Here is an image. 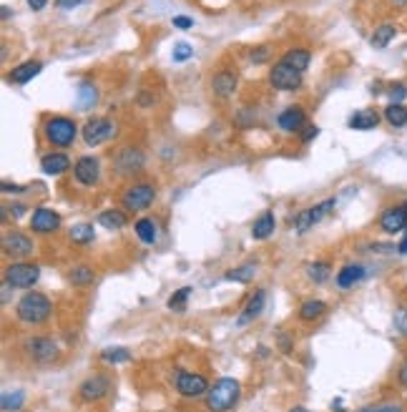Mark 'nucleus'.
<instances>
[{
	"label": "nucleus",
	"instance_id": "nucleus-1",
	"mask_svg": "<svg viewBox=\"0 0 407 412\" xmlns=\"http://www.w3.org/2000/svg\"><path fill=\"white\" fill-rule=\"evenodd\" d=\"M242 387L234 377H221L206 392V410L209 412H229L239 402Z\"/></svg>",
	"mask_w": 407,
	"mask_h": 412
},
{
	"label": "nucleus",
	"instance_id": "nucleus-2",
	"mask_svg": "<svg viewBox=\"0 0 407 412\" xmlns=\"http://www.w3.org/2000/svg\"><path fill=\"white\" fill-rule=\"evenodd\" d=\"M51 310H53V304L41 292H26L21 297V302H18V307H15L18 319L26 322V325H41V322H46L51 317Z\"/></svg>",
	"mask_w": 407,
	"mask_h": 412
},
{
	"label": "nucleus",
	"instance_id": "nucleus-3",
	"mask_svg": "<svg viewBox=\"0 0 407 412\" xmlns=\"http://www.w3.org/2000/svg\"><path fill=\"white\" fill-rule=\"evenodd\" d=\"M43 134H46V141L53 143V146H71L75 141V136H78V126L66 116H53V118L46 121Z\"/></svg>",
	"mask_w": 407,
	"mask_h": 412
},
{
	"label": "nucleus",
	"instance_id": "nucleus-4",
	"mask_svg": "<svg viewBox=\"0 0 407 412\" xmlns=\"http://www.w3.org/2000/svg\"><path fill=\"white\" fill-rule=\"evenodd\" d=\"M41 277V267L30 262H15L6 269V282L13 289H30Z\"/></svg>",
	"mask_w": 407,
	"mask_h": 412
},
{
	"label": "nucleus",
	"instance_id": "nucleus-5",
	"mask_svg": "<svg viewBox=\"0 0 407 412\" xmlns=\"http://www.w3.org/2000/svg\"><path fill=\"white\" fill-rule=\"evenodd\" d=\"M154 199H156V189L151 183L143 181V183H134V186H129V189L123 191L121 204L129 211H143L154 204Z\"/></svg>",
	"mask_w": 407,
	"mask_h": 412
},
{
	"label": "nucleus",
	"instance_id": "nucleus-6",
	"mask_svg": "<svg viewBox=\"0 0 407 412\" xmlns=\"http://www.w3.org/2000/svg\"><path fill=\"white\" fill-rule=\"evenodd\" d=\"M116 136V123L109 118H91L86 126H83V141L86 146H98V143L109 141Z\"/></svg>",
	"mask_w": 407,
	"mask_h": 412
},
{
	"label": "nucleus",
	"instance_id": "nucleus-7",
	"mask_svg": "<svg viewBox=\"0 0 407 412\" xmlns=\"http://www.w3.org/2000/svg\"><path fill=\"white\" fill-rule=\"evenodd\" d=\"M269 83L277 88V91H297V88L302 86V73L294 71V68H289L287 63L279 61L277 66H271Z\"/></svg>",
	"mask_w": 407,
	"mask_h": 412
},
{
	"label": "nucleus",
	"instance_id": "nucleus-8",
	"mask_svg": "<svg viewBox=\"0 0 407 412\" xmlns=\"http://www.w3.org/2000/svg\"><path fill=\"white\" fill-rule=\"evenodd\" d=\"M337 206V201L334 199H327V201H322V204H317L314 209H307V211H299L297 217H294V229L297 231H307V229H312L314 224L317 222H322V219L329 214V211Z\"/></svg>",
	"mask_w": 407,
	"mask_h": 412
},
{
	"label": "nucleus",
	"instance_id": "nucleus-9",
	"mask_svg": "<svg viewBox=\"0 0 407 412\" xmlns=\"http://www.w3.org/2000/svg\"><path fill=\"white\" fill-rule=\"evenodd\" d=\"M209 382L204 375H194V372H181L177 377V390L183 397H199V395H206L209 392Z\"/></svg>",
	"mask_w": 407,
	"mask_h": 412
},
{
	"label": "nucleus",
	"instance_id": "nucleus-10",
	"mask_svg": "<svg viewBox=\"0 0 407 412\" xmlns=\"http://www.w3.org/2000/svg\"><path fill=\"white\" fill-rule=\"evenodd\" d=\"M73 174L78 183L93 186V183L98 181V176H101V163H98V159H93V156H81L73 166Z\"/></svg>",
	"mask_w": 407,
	"mask_h": 412
},
{
	"label": "nucleus",
	"instance_id": "nucleus-11",
	"mask_svg": "<svg viewBox=\"0 0 407 412\" xmlns=\"http://www.w3.org/2000/svg\"><path fill=\"white\" fill-rule=\"evenodd\" d=\"M28 352H30V357L35 359V362H53L55 357H58V347H55L53 339L48 337H33L26 342Z\"/></svg>",
	"mask_w": 407,
	"mask_h": 412
},
{
	"label": "nucleus",
	"instance_id": "nucleus-12",
	"mask_svg": "<svg viewBox=\"0 0 407 412\" xmlns=\"http://www.w3.org/2000/svg\"><path fill=\"white\" fill-rule=\"evenodd\" d=\"M109 390H111V377H106V375H93V377H89L81 385V397L86 400V402H96V400L106 397Z\"/></svg>",
	"mask_w": 407,
	"mask_h": 412
},
{
	"label": "nucleus",
	"instance_id": "nucleus-13",
	"mask_svg": "<svg viewBox=\"0 0 407 412\" xmlns=\"http://www.w3.org/2000/svg\"><path fill=\"white\" fill-rule=\"evenodd\" d=\"M30 226H33L35 234H51L61 226V217L51 209H35L33 211V219H30Z\"/></svg>",
	"mask_w": 407,
	"mask_h": 412
},
{
	"label": "nucleus",
	"instance_id": "nucleus-14",
	"mask_svg": "<svg viewBox=\"0 0 407 412\" xmlns=\"http://www.w3.org/2000/svg\"><path fill=\"white\" fill-rule=\"evenodd\" d=\"M264 304H266V292L264 289H257L254 294L249 297V302H246V307H244V312L239 314V319H237V325L239 327H246L249 322H254V319L262 314V310H264Z\"/></svg>",
	"mask_w": 407,
	"mask_h": 412
},
{
	"label": "nucleus",
	"instance_id": "nucleus-15",
	"mask_svg": "<svg viewBox=\"0 0 407 412\" xmlns=\"http://www.w3.org/2000/svg\"><path fill=\"white\" fill-rule=\"evenodd\" d=\"M279 129L287 131V134H294V131H302L307 126V116L302 109H297V106H289L287 111H282L277 118Z\"/></svg>",
	"mask_w": 407,
	"mask_h": 412
},
{
	"label": "nucleus",
	"instance_id": "nucleus-16",
	"mask_svg": "<svg viewBox=\"0 0 407 412\" xmlns=\"http://www.w3.org/2000/svg\"><path fill=\"white\" fill-rule=\"evenodd\" d=\"M116 169L118 174H134L143 169V154L138 149H123L116 156Z\"/></svg>",
	"mask_w": 407,
	"mask_h": 412
},
{
	"label": "nucleus",
	"instance_id": "nucleus-17",
	"mask_svg": "<svg viewBox=\"0 0 407 412\" xmlns=\"http://www.w3.org/2000/svg\"><path fill=\"white\" fill-rule=\"evenodd\" d=\"M3 249H6V254H13V257H28V254L33 251V242H30L26 234L13 231V234H6Z\"/></svg>",
	"mask_w": 407,
	"mask_h": 412
},
{
	"label": "nucleus",
	"instance_id": "nucleus-18",
	"mask_svg": "<svg viewBox=\"0 0 407 412\" xmlns=\"http://www.w3.org/2000/svg\"><path fill=\"white\" fill-rule=\"evenodd\" d=\"M367 277V269L362 264H345L337 274V287L339 289H352L354 284H360Z\"/></svg>",
	"mask_w": 407,
	"mask_h": 412
},
{
	"label": "nucleus",
	"instance_id": "nucleus-19",
	"mask_svg": "<svg viewBox=\"0 0 407 412\" xmlns=\"http://www.w3.org/2000/svg\"><path fill=\"white\" fill-rule=\"evenodd\" d=\"M380 226L385 234H397L407 226V214L402 206H395V209H387L380 217Z\"/></svg>",
	"mask_w": 407,
	"mask_h": 412
},
{
	"label": "nucleus",
	"instance_id": "nucleus-20",
	"mask_svg": "<svg viewBox=\"0 0 407 412\" xmlns=\"http://www.w3.org/2000/svg\"><path fill=\"white\" fill-rule=\"evenodd\" d=\"M41 68H43L41 61H26L21 63V66H15L13 71L8 73V81L15 83V86H23V83L33 81L35 75L41 73Z\"/></svg>",
	"mask_w": 407,
	"mask_h": 412
},
{
	"label": "nucleus",
	"instance_id": "nucleus-21",
	"mask_svg": "<svg viewBox=\"0 0 407 412\" xmlns=\"http://www.w3.org/2000/svg\"><path fill=\"white\" fill-rule=\"evenodd\" d=\"M380 126V114L374 109H362L350 116V129L354 131H372Z\"/></svg>",
	"mask_w": 407,
	"mask_h": 412
},
{
	"label": "nucleus",
	"instance_id": "nucleus-22",
	"mask_svg": "<svg viewBox=\"0 0 407 412\" xmlns=\"http://www.w3.org/2000/svg\"><path fill=\"white\" fill-rule=\"evenodd\" d=\"M211 91L219 96V98H229L234 91H237V75L231 71H219L214 78H211Z\"/></svg>",
	"mask_w": 407,
	"mask_h": 412
},
{
	"label": "nucleus",
	"instance_id": "nucleus-23",
	"mask_svg": "<svg viewBox=\"0 0 407 412\" xmlns=\"http://www.w3.org/2000/svg\"><path fill=\"white\" fill-rule=\"evenodd\" d=\"M68 166H71V159L66 154H48L41 159V169L48 176H61L63 171H68Z\"/></svg>",
	"mask_w": 407,
	"mask_h": 412
},
{
	"label": "nucleus",
	"instance_id": "nucleus-24",
	"mask_svg": "<svg viewBox=\"0 0 407 412\" xmlns=\"http://www.w3.org/2000/svg\"><path fill=\"white\" fill-rule=\"evenodd\" d=\"M274 226H277V219H274V214L271 211H264L262 217L254 222V226H251V237L257 239V242H262V239H269L271 234H274Z\"/></svg>",
	"mask_w": 407,
	"mask_h": 412
},
{
	"label": "nucleus",
	"instance_id": "nucleus-25",
	"mask_svg": "<svg viewBox=\"0 0 407 412\" xmlns=\"http://www.w3.org/2000/svg\"><path fill=\"white\" fill-rule=\"evenodd\" d=\"M385 121L390 123V126H395V129L407 126V106H402V103H390L385 109Z\"/></svg>",
	"mask_w": 407,
	"mask_h": 412
},
{
	"label": "nucleus",
	"instance_id": "nucleus-26",
	"mask_svg": "<svg viewBox=\"0 0 407 412\" xmlns=\"http://www.w3.org/2000/svg\"><path fill=\"white\" fill-rule=\"evenodd\" d=\"M309 58L312 55L307 53V51H299V48H294V51H287L284 55H282V63H287L289 68H294V71H305L307 66H309Z\"/></svg>",
	"mask_w": 407,
	"mask_h": 412
},
{
	"label": "nucleus",
	"instance_id": "nucleus-27",
	"mask_svg": "<svg viewBox=\"0 0 407 412\" xmlns=\"http://www.w3.org/2000/svg\"><path fill=\"white\" fill-rule=\"evenodd\" d=\"M325 310L327 304L322 299H309V302H305L299 307V317L305 319V322H314V319H319L325 314Z\"/></svg>",
	"mask_w": 407,
	"mask_h": 412
},
{
	"label": "nucleus",
	"instance_id": "nucleus-28",
	"mask_svg": "<svg viewBox=\"0 0 407 412\" xmlns=\"http://www.w3.org/2000/svg\"><path fill=\"white\" fill-rule=\"evenodd\" d=\"M134 229H136V234H138V239H141L143 244H154L159 237L156 224L151 222V219H138V222L134 224Z\"/></svg>",
	"mask_w": 407,
	"mask_h": 412
},
{
	"label": "nucleus",
	"instance_id": "nucleus-29",
	"mask_svg": "<svg viewBox=\"0 0 407 412\" xmlns=\"http://www.w3.org/2000/svg\"><path fill=\"white\" fill-rule=\"evenodd\" d=\"M126 214L123 211H118V209H109V211H103L101 217H98V224L101 226H106V229H123L126 226Z\"/></svg>",
	"mask_w": 407,
	"mask_h": 412
},
{
	"label": "nucleus",
	"instance_id": "nucleus-30",
	"mask_svg": "<svg viewBox=\"0 0 407 412\" xmlns=\"http://www.w3.org/2000/svg\"><path fill=\"white\" fill-rule=\"evenodd\" d=\"M96 274L91 267H86V264H81V267H73V271L68 274V282L73 284V287H89V284H93Z\"/></svg>",
	"mask_w": 407,
	"mask_h": 412
},
{
	"label": "nucleus",
	"instance_id": "nucleus-31",
	"mask_svg": "<svg viewBox=\"0 0 407 412\" xmlns=\"http://www.w3.org/2000/svg\"><path fill=\"white\" fill-rule=\"evenodd\" d=\"M101 359L109 362V365H121V362H131L134 355H131L126 347H106V350L101 352Z\"/></svg>",
	"mask_w": 407,
	"mask_h": 412
},
{
	"label": "nucleus",
	"instance_id": "nucleus-32",
	"mask_svg": "<svg viewBox=\"0 0 407 412\" xmlns=\"http://www.w3.org/2000/svg\"><path fill=\"white\" fill-rule=\"evenodd\" d=\"M395 35H397V28H395L392 23H382V26L372 33V46L374 48L390 46V41H392Z\"/></svg>",
	"mask_w": 407,
	"mask_h": 412
},
{
	"label": "nucleus",
	"instance_id": "nucleus-33",
	"mask_svg": "<svg viewBox=\"0 0 407 412\" xmlns=\"http://www.w3.org/2000/svg\"><path fill=\"white\" fill-rule=\"evenodd\" d=\"M254 271H257V264H242V267H234L224 274V279L229 282H251L254 279Z\"/></svg>",
	"mask_w": 407,
	"mask_h": 412
},
{
	"label": "nucleus",
	"instance_id": "nucleus-34",
	"mask_svg": "<svg viewBox=\"0 0 407 412\" xmlns=\"http://www.w3.org/2000/svg\"><path fill=\"white\" fill-rule=\"evenodd\" d=\"M96 98H98V91H96V86L93 83H89V81H83L81 86H78V109H91L96 103Z\"/></svg>",
	"mask_w": 407,
	"mask_h": 412
},
{
	"label": "nucleus",
	"instance_id": "nucleus-35",
	"mask_svg": "<svg viewBox=\"0 0 407 412\" xmlns=\"http://www.w3.org/2000/svg\"><path fill=\"white\" fill-rule=\"evenodd\" d=\"M96 239V231L91 224H75L73 229H71V242L73 244H81V247H86V244H91Z\"/></svg>",
	"mask_w": 407,
	"mask_h": 412
},
{
	"label": "nucleus",
	"instance_id": "nucleus-36",
	"mask_svg": "<svg viewBox=\"0 0 407 412\" xmlns=\"http://www.w3.org/2000/svg\"><path fill=\"white\" fill-rule=\"evenodd\" d=\"M191 292H194V287H181V289L174 292V294L169 297V310L171 312H183V310H186Z\"/></svg>",
	"mask_w": 407,
	"mask_h": 412
},
{
	"label": "nucleus",
	"instance_id": "nucleus-37",
	"mask_svg": "<svg viewBox=\"0 0 407 412\" xmlns=\"http://www.w3.org/2000/svg\"><path fill=\"white\" fill-rule=\"evenodd\" d=\"M23 402H26V392H23V390L6 392V395H3V400H0V405H3V410H6V412L21 410Z\"/></svg>",
	"mask_w": 407,
	"mask_h": 412
},
{
	"label": "nucleus",
	"instance_id": "nucleus-38",
	"mask_svg": "<svg viewBox=\"0 0 407 412\" xmlns=\"http://www.w3.org/2000/svg\"><path fill=\"white\" fill-rule=\"evenodd\" d=\"M307 274H309V279L322 284L327 277H329V267H327L325 262H312L309 267H307Z\"/></svg>",
	"mask_w": 407,
	"mask_h": 412
},
{
	"label": "nucleus",
	"instance_id": "nucleus-39",
	"mask_svg": "<svg viewBox=\"0 0 407 412\" xmlns=\"http://www.w3.org/2000/svg\"><path fill=\"white\" fill-rule=\"evenodd\" d=\"M174 61L177 63H181V61H189L191 55H194V46H189V43H177L174 46Z\"/></svg>",
	"mask_w": 407,
	"mask_h": 412
},
{
	"label": "nucleus",
	"instance_id": "nucleus-40",
	"mask_svg": "<svg viewBox=\"0 0 407 412\" xmlns=\"http://www.w3.org/2000/svg\"><path fill=\"white\" fill-rule=\"evenodd\" d=\"M395 330L400 332L402 337H407V310L395 312Z\"/></svg>",
	"mask_w": 407,
	"mask_h": 412
},
{
	"label": "nucleus",
	"instance_id": "nucleus-41",
	"mask_svg": "<svg viewBox=\"0 0 407 412\" xmlns=\"http://www.w3.org/2000/svg\"><path fill=\"white\" fill-rule=\"evenodd\" d=\"M407 98V88L402 86V83H395L392 88H390V103H402Z\"/></svg>",
	"mask_w": 407,
	"mask_h": 412
},
{
	"label": "nucleus",
	"instance_id": "nucleus-42",
	"mask_svg": "<svg viewBox=\"0 0 407 412\" xmlns=\"http://www.w3.org/2000/svg\"><path fill=\"white\" fill-rule=\"evenodd\" d=\"M360 412H402L400 405H370V407H362Z\"/></svg>",
	"mask_w": 407,
	"mask_h": 412
},
{
	"label": "nucleus",
	"instance_id": "nucleus-43",
	"mask_svg": "<svg viewBox=\"0 0 407 412\" xmlns=\"http://www.w3.org/2000/svg\"><path fill=\"white\" fill-rule=\"evenodd\" d=\"M249 58L254 63H262V61H266V58H269V51H266V46H262V48H257V51H251Z\"/></svg>",
	"mask_w": 407,
	"mask_h": 412
},
{
	"label": "nucleus",
	"instance_id": "nucleus-44",
	"mask_svg": "<svg viewBox=\"0 0 407 412\" xmlns=\"http://www.w3.org/2000/svg\"><path fill=\"white\" fill-rule=\"evenodd\" d=\"M174 26H177L179 30H189V28L194 26V21L186 18V15H177V18H174Z\"/></svg>",
	"mask_w": 407,
	"mask_h": 412
},
{
	"label": "nucleus",
	"instance_id": "nucleus-45",
	"mask_svg": "<svg viewBox=\"0 0 407 412\" xmlns=\"http://www.w3.org/2000/svg\"><path fill=\"white\" fill-rule=\"evenodd\" d=\"M317 136H319V129H317V126H305V131H302V141L309 143L312 138H317Z\"/></svg>",
	"mask_w": 407,
	"mask_h": 412
},
{
	"label": "nucleus",
	"instance_id": "nucleus-46",
	"mask_svg": "<svg viewBox=\"0 0 407 412\" xmlns=\"http://www.w3.org/2000/svg\"><path fill=\"white\" fill-rule=\"evenodd\" d=\"M26 3H28V8H30V10H35V13H38V10H43V8H46L48 0H26Z\"/></svg>",
	"mask_w": 407,
	"mask_h": 412
},
{
	"label": "nucleus",
	"instance_id": "nucleus-47",
	"mask_svg": "<svg viewBox=\"0 0 407 412\" xmlns=\"http://www.w3.org/2000/svg\"><path fill=\"white\" fill-rule=\"evenodd\" d=\"M397 382H400V387H405L407 390V362L400 367V372H397Z\"/></svg>",
	"mask_w": 407,
	"mask_h": 412
},
{
	"label": "nucleus",
	"instance_id": "nucleus-48",
	"mask_svg": "<svg viewBox=\"0 0 407 412\" xmlns=\"http://www.w3.org/2000/svg\"><path fill=\"white\" fill-rule=\"evenodd\" d=\"M61 8H78L81 3H86V0H55Z\"/></svg>",
	"mask_w": 407,
	"mask_h": 412
},
{
	"label": "nucleus",
	"instance_id": "nucleus-49",
	"mask_svg": "<svg viewBox=\"0 0 407 412\" xmlns=\"http://www.w3.org/2000/svg\"><path fill=\"white\" fill-rule=\"evenodd\" d=\"M279 345H282V347H279L282 352H289V350H292V339L287 337V334H282V337H279Z\"/></svg>",
	"mask_w": 407,
	"mask_h": 412
},
{
	"label": "nucleus",
	"instance_id": "nucleus-50",
	"mask_svg": "<svg viewBox=\"0 0 407 412\" xmlns=\"http://www.w3.org/2000/svg\"><path fill=\"white\" fill-rule=\"evenodd\" d=\"M397 251H400V254H407V234H405V239L397 244Z\"/></svg>",
	"mask_w": 407,
	"mask_h": 412
},
{
	"label": "nucleus",
	"instance_id": "nucleus-51",
	"mask_svg": "<svg viewBox=\"0 0 407 412\" xmlns=\"http://www.w3.org/2000/svg\"><path fill=\"white\" fill-rule=\"evenodd\" d=\"M292 412H309L307 407H292Z\"/></svg>",
	"mask_w": 407,
	"mask_h": 412
},
{
	"label": "nucleus",
	"instance_id": "nucleus-52",
	"mask_svg": "<svg viewBox=\"0 0 407 412\" xmlns=\"http://www.w3.org/2000/svg\"><path fill=\"white\" fill-rule=\"evenodd\" d=\"M392 3H397V6H407V0H392Z\"/></svg>",
	"mask_w": 407,
	"mask_h": 412
},
{
	"label": "nucleus",
	"instance_id": "nucleus-53",
	"mask_svg": "<svg viewBox=\"0 0 407 412\" xmlns=\"http://www.w3.org/2000/svg\"><path fill=\"white\" fill-rule=\"evenodd\" d=\"M402 209H405V214H407V201H405V204H402Z\"/></svg>",
	"mask_w": 407,
	"mask_h": 412
}]
</instances>
